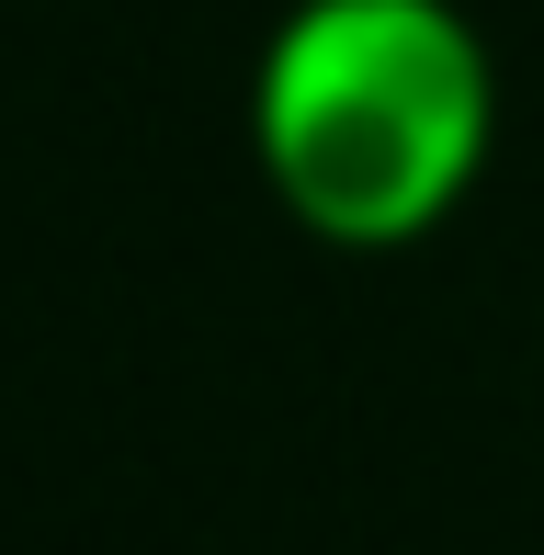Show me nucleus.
I'll return each mask as SVG.
<instances>
[{
  "instance_id": "nucleus-1",
  "label": "nucleus",
  "mask_w": 544,
  "mask_h": 555,
  "mask_svg": "<svg viewBox=\"0 0 544 555\" xmlns=\"http://www.w3.org/2000/svg\"><path fill=\"white\" fill-rule=\"evenodd\" d=\"M500 80L454 0H295L250 68V147L295 227L409 249L477 193Z\"/></svg>"
}]
</instances>
